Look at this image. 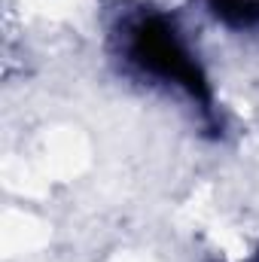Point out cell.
Wrapping results in <instances>:
<instances>
[{"label": "cell", "instance_id": "cell-1", "mask_svg": "<svg viewBox=\"0 0 259 262\" xmlns=\"http://www.w3.org/2000/svg\"><path fill=\"white\" fill-rule=\"evenodd\" d=\"M128 58L143 73H153L165 82L180 85L195 104L210 116L213 95L210 82L204 76L201 64L192 58L174 25H168L162 15H146L128 31Z\"/></svg>", "mask_w": 259, "mask_h": 262}, {"label": "cell", "instance_id": "cell-2", "mask_svg": "<svg viewBox=\"0 0 259 262\" xmlns=\"http://www.w3.org/2000/svg\"><path fill=\"white\" fill-rule=\"evenodd\" d=\"M207 6L223 25L235 31L259 25V0H207Z\"/></svg>", "mask_w": 259, "mask_h": 262}]
</instances>
